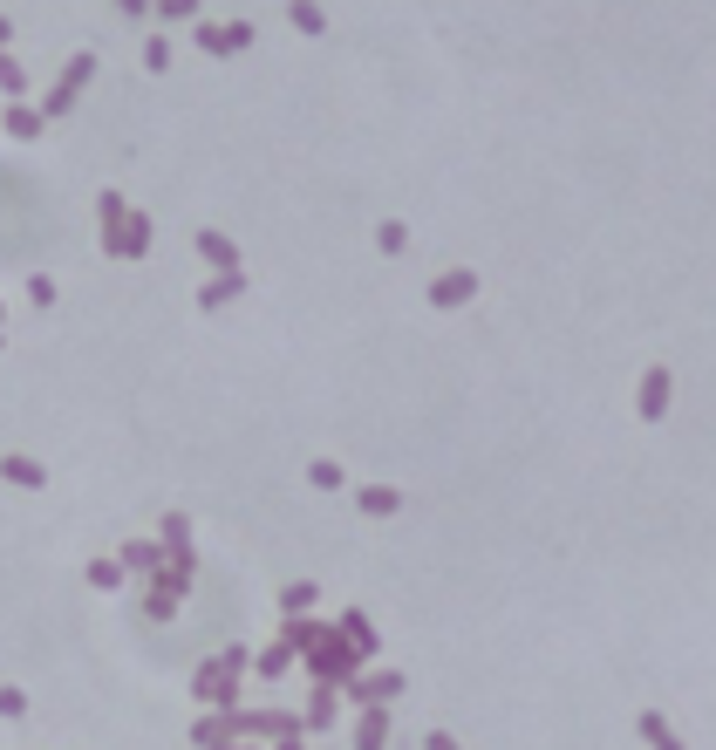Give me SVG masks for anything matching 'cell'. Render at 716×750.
Wrapping results in <instances>:
<instances>
[{"instance_id": "obj_1", "label": "cell", "mask_w": 716, "mask_h": 750, "mask_svg": "<svg viewBox=\"0 0 716 750\" xmlns=\"http://www.w3.org/2000/svg\"><path fill=\"white\" fill-rule=\"evenodd\" d=\"M669 403H676V375L655 362V369L641 375V389H635V416H641V423H662V416H669Z\"/></svg>"}, {"instance_id": "obj_2", "label": "cell", "mask_w": 716, "mask_h": 750, "mask_svg": "<svg viewBox=\"0 0 716 750\" xmlns=\"http://www.w3.org/2000/svg\"><path fill=\"white\" fill-rule=\"evenodd\" d=\"M635 730H641V744H648V750H689V744L676 737V723H669V716L655 710V703H648V710L635 716Z\"/></svg>"}, {"instance_id": "obj_3", "label": "cell", "mask_w": 716, "mask_h": 750, "mask_svg": "<svg viewBox=\"0 0 716 750\" xmlns=\"http://www.w3.org/2000/svg\"><path fill=\"white\" fill-rule=\"evenodd\" d=\"M471 294H478V273H471V266H457V273H444V280L430 287L437 307H457V300H471Z\"/></svg>"}, {"instance_id": "obj_4", "label": "cell", "mask_w": 716, "mask_h": 750, "mask_svg": "<svg viewBox=\"0 0 716 750\" xmlns=\"http://www.w3.org/2000/svg\"><path fill=\"white\" fill-rule=\"evenodd\" d=\"M307 662H314V675H328V682H335V675L355 669V648H341V641H321V648H314Z\"/></svg>"}, {"instance_id": "obj_5", "label": "cell", "mask_w": 716, "mask_h": 750, "mask_svg": "<svg viewBox=\"0 0 716 750\" xmlns=\"http://www.w3.org/2000/svg\"><path fill=\"white\" fill-rule=\"evenodd\" d=\"M89 69H96V62L82 55L76 69H69V75H62V82H55V96H48V110H69V103H76V89H82V82H89Z\"/></svg>"}, {"instance_id": "obj_6", "label": "cell", "mask_w": 716, "mask_h": 750, "mask_svg": "<svg viewBox=\"0 0 716 750\" xmlns=\"http://www.w3.org/2000/svg\"><path fill=\"white\" fill-rule=\"evenodd\" d=\"M205 48H212V55H232V48H246V41H253V28H246V21H239V28H205Z\"/></svg>"}, {"instance_id": "obj_7", "label": "cell", "mask_w": 716, "mask_h": 750, "mask_svg": "<svg viewBox=\"0 0 716 750\" xmlns=\"http://www.w3.org/2000/svg\"><path fill=\"white\" fill-rule=\"evenodd\" d=\"M0 471H7V478H14V485H41V464H28V457H7V464H0Z\"/></svg>"}, {"instance_id": "obj_8", "label": "cell", "mask_w": 716, "mask_h": 750, "mask_svg": "<svg viewBox=\"0 0 716 750\" xmlns=\"http://www.w3.org/2000/svg\"><path fill=\"white\" fill-rule=\"evenodd\" d=\"M198 246H205V260H219V266H239V253H232V246H226V239H219V232H205Z\"/></svg>"}, {"instance_id": "obj_9", "label": "cell", "mask_w": 716, "mask_h": 750, "mask_svg": "<svg viewBox=\"0 0 716 750\" xmlns=\"http://www.w3.org/2000/svg\"><path fill=\"white\" fill-rule=\"evenodd\" d=\"M294 28H307V35H321V7H314V0H294Z\"/></svg>"}, {"instance_id": "obj_10", "label": "cell", "mask_w": 716, "mask_h": 750, "mask_svg": "<svg viewBox=\"0 0 716 750\" xmlns=\"http://www.w3.org/2000/svg\"><path fill=\"white\" fill-rule=\"evenodd\" d=\"M362 505H369V512H396L403 498H396V491H362Z\"/></svg>"}, {"instance_id": "obj_11", "label": "cell", "mask_w": 716, "mask_h": 750, "mask_svg": "<svg viewBox=\"0 0 716 750\" xmlns=\"http://www.w3.org/2000/svg\"><path fill=\"white\" fill-rule=\"evenodd\" d=\"M362 750H382V716H369V723H362Z\"/></svg>"}, {"instance_id": "obj_12", "label": "cell", "mask_w": 716, "mask_h": 750, "mask_svg": "<svg viewBox=\"0 0 716 750\" xmlns=\"http://www.w3.org/2000/svg\"><path fill=\"white\" fill-rule=\"evenodd\" d=\"M191 7H198V0H164V14H191Z\"/></svg>"}, {"instance_id": "obj_13", "label": "cell", "mask_w": 716, "mask_h": 750, "mask_svg": "<svg viewBox=\"0 0 716 750\" xmlns=\"http://www.w3.org/2000/svg\"><path fill=\"white\" fill-rule=\"evenodd\" d=\"M430 750H457V744H451V737H444V730H430Z\"/></svg>"}, {"instance_id": "obj_14", "label": "cell", "mask_w": 716, "mask_h": 750, "mask_svg": "<svg viewBox=\"0 0 716 750\" xmlns=\"http://www.w3.org/2000/svg\"><path fill=\"white\" fill-rule=\"evenodd\" d=\"M116 7H123V14H144V0H116Z\"/></svg>"}, {"instance_id": "obj_15", "label": "cell", "mask_w": 716, "mask_h": 750, "mask_svg": "<svg viewBox=\"0 0 716 750\" xmlns=\"http://www.w3.org/2000/svg\"><path fill=\"white\" fill-rule=\"evenodd\" d=\"M0 41H7V21H0Z\"/></svg>"}]
</instances>
